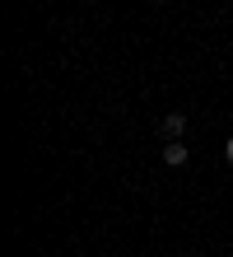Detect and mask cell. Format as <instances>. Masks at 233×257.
Here are the masks:
<instances>
[{"instance_id":"cell-2","label":"cell","mask_w":233,"mask_h":257,"mask_svg":"<svg viewBox=\"0 0 233 257\" xmlns=\"http://www.w3.org/2000/svg\"><path fill=\"white\" fill-rule=\"evenodd\" d=\"M182 131H186V112H168L163 117V136L168 141H182Z\"/></svg>"},{"instance_id":"cell-3","label":"cell","mask_w":233,"mask_h":257,"mask_svg":"<svg viewBox=\"0 0 233 257\" xmlns=\"http://www.w3.org/2000/svg\"><path fill=\"white\" fill-rule=\"evenodd\" d=\"M224 159H228V164H233V136H228V145H224Z\"/></svg>"},{"instance_id":"cell-1","label":"cell","mask_w":233,"mask_h":257,"mask_svg":"<svg viewBox=\"0 0 233 257\" xmlns=\"http://www.w3.org/2000/svg\"><path fill=\"white\" fill-rule=\"evenodd\" d=\"M186 155H191V150H186L182 141H168V145H163V164H168V169H182Z\"/></svg>"}]
</instances>
